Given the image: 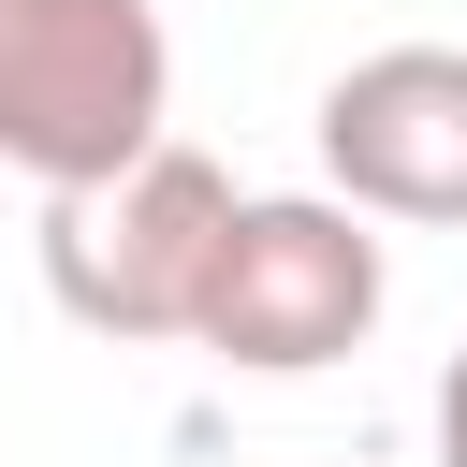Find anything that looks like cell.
Here are the masks:
<instances>
[{
  "label": "cell",
  "instance_id": "5",
  "mask_svg": "<svg viewBox=\"0 0 467 467\" xmlns=\"http://www.w3.org/2000/svg\"><path fill=\"white\" fill-rule=\"evenodd\" d=\"M438 467H467V350L438 365Z\"/></svg>",
  "mask_w": 467,
  "mask_h": 467
},
{
  "label": "cell",
  "instance_id": "2",
  "mask_svg": "<svg viewBox=\"0 0 467 467\" xmlns=\"http://www.w3.org/2000/svg\"><path fill=\"white\" fill-rule=\"evenodd\" d=\"M219 219H234V175H219L204 146H175V131L131 146L117 175L44 190V292H58V321L102 336V350L190 336L204 263H219Z\"/></svg>",
  "mask_w": 467,
  "mask_h": 467
},
{
  "label": "cell",
  "instance_id": "4",
  "mask_svg": "<svg viewBox=\"0 0 467 467\" xmlns=\"http://www.w3.org/2000/svg\"><path fill=\"white\" fill-rule=\"evenodd\" d=\"M321 190L409 234H467V44H365L321 88Z\"/></svg>",
  "mask_w": 467,
  "mask_h": 467
},
{
  "label": "cell",
  "instance_id": "1",
  "mask_svg": "<svg viewBox=\"0 0 467 467\" xmlns=\"http://www.w3.org/2000/svg\"><path fill=\"white\" fill-rule=\"evenodd\" d=\"M379 306H394V248L350 190H234L190 350H219L234 379H321L379 336Z\"/></svg>",
  "mask_w": 467,
  "mask_h": 467
},
{
  "label": "cell",
  "instance_id": "3",
  "mask_svg": "<svg viewBox=\"0 0 467 467\" xmlns=\"http://www.w3.org/2000/svg\"><path fill=\"white\" fill-rule=\"evenodd\" d=\"M175 117L161 0H0V161L29 190L117 175Z\"/></svg>",
  "mask_w": 467,
  "mask_h": 467
}]
</instances>
